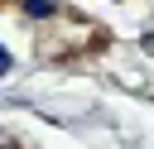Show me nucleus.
<instances>
[{
  "label": "nucleus",
  "instance_id": "1",
  "mask_svg": "<svg viewBox=\"0 0 154 149\" xmlns=\"http://www.w3.org/2000/svg\"><path fill=\"white\" fill-rule=\"evenodd\" d=\"M29 14H34V19H43V14H53V0H29Z\"/></svg>",
  "mask_w": 154,
  "mask_h": 149
},
{
  "label": "nucleus",
  "instance_id": "2",
  "mask_svg": "<svg viewBox=\"0 0 154 149\" xmlns=\"http://www.w3.org/2000/svg\"><path fill=\"white\" fill-rule=\"evenodd\" d=\"M10 67H14V58H10V53H5V48H0V77H5V72H10Z\"/></svg>",
  "mask_w": 154,
  "mask_h": 149
}]
</instances>
